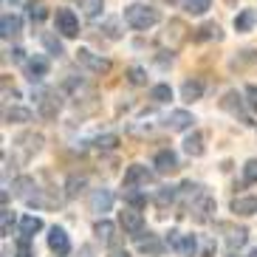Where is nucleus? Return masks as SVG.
Here are the masks:
<instances>
[{"label": "nucleus", "instance_id": "f257e3e1", "mask_svg": "<svg viewBox=\"0 0 257 257\" xmlns=\"http://www.w3.org/2000/svg\"><path fill=\"white\" fill-rule=\"evenodd\" d=\"M124 23L136 31H147L159 23V9L144 6V3H133V6L124 9Z\"/></svg>", "mask_w": 257, "mask_h": 257}, {"label": "nucleus", "instance_id": "f03ea898", "mask_svg": "<svg viewBox=\"0 0 257 257\" xmlns=\"http://www.w3.org/2000/svg\"><path fill=\"white\" fill-rule=\"evenodd\" d=\"M187 209H189V218L195 220V223H206V220H212V215H215V198L201 192L198 198H192L187 204Z\"/></svg>", "mask_w": 257, "mask_h": 257}, {"label": "nucleus", "instance_id": "7ed1b4c3", "mask_svg": "<svg viewBox=\"0 0 257 257\" xmlns=\"http://www.w3.org/2000/svg\"><path fill=\"white\" fill-rule=\"evenodd\" d=\"M76 62L82 65L85 71H91V74H107L110 71V60L107 57H102V54H93V51H88V48H79L76 51Z\"/></svg>", "mask_w": 257, "mask_h": 257}, {"label": "nucleus", "instance_id": "20e7f679", "mask_svg": "<svg viewBox=\"0 0 257 257\" xmlns=\"http://www.w3.org/2000/svg\"><path fill=\"white\" fill-rule=\"evenodd\" d=\"M167 246H170V249H175L178 254H184V257H195L198 254L195 234H184V232H175V229L167 234Z\"/></svg>", "mask_w": 257, "mask_h": 257}, {"label": "nucleus", "instance_id": "39448f33", "mask_svg": "<svg viewBox=\"0 0 257 257\" xmlns=\"http://www.w3.org/2000/svg\"><path fill=\"white\" fill-rule=\"evenodd\" d=\"M119 223H121V229H124L133 240H136L142 232H147V229H144V215L139 209H130V206H124V209L119 212Z\"/></svg>", "mask_w": 257, "mask_h": 257}, {"label": "nucleus", "instance_id": "423d86ee", "mask_svg": "<svg viewBox=\"0 0 257 257\" xmlns=\"http://www.w3.org/2000/svg\"><path fill=\"white\" fill-rule=\"evenodd\" d=\"M54 29H57V34H62V37H76V34H79V20H76V15L71 9H57V15H54Z\"/></svg>", "mask_w": 257, "mask_h": 257}, {"label": "nucleus", "instance_id": "0eeeda50", "mask_svg": "<svg viewBox=\"0 0 257 257\" xmlns=\"http://www.w3.org/2000/svg\"><path fill=\"white\" fill-rule=\"evenodd\" d=\"M60 107H62V102H60V93L57 91H40L37 93V113L43 119H48V121L57 119Z\"/></svg>", "mask_w": 257, "mask_h": 257}, {"label": "nucleus", "instance_id": "6e6552de", "mask_svg": "<svg viewBox=\"0 0 257 257\" xmlns=\"http://www.w3.org/2000/svg\"><path fill=\"white\" fill-rule=\"evenodd\" d=\"M187 26L181 23V20H170L167 23V29H164V34H161V43L164 46H170V51H178V48L187 43Z\"/></svg>", "mask_w": 257, "mask_h": 257}, {"label": "nucleus", "instance_id": "1a4fd4ad", "mask_svg": "<svg viewBox=\"0 0 257 257\" xmlns=\"http://www.w3.org/2000/svg\"><path fill=\"white\" fill-rule=\"evenodd\" d=\"M121 184H124V189L150 187V184H153V173L147 170V167H142V164H133V167H127V173H124Z\"/></svg>", "mask_w": 257, "mask_h": 257}, {"label": "nucleus", "instance_id": "9d476101", "mask_svg": "<svg viewBox=\"0 0 257 257\" xmlns=\"http://www.w3.org/2000/svg\"><path fill=\"white\" fill-rule=\"evenodd\" d=\"M48 249H51L57 257H68L71 254V237H68V232L60 229V226H54L51 232H48Z\"/></svg>", "mask_w": 257, "mask_h": 257}, {"label": "nucleus", "instance_id": "9b49d317", "mask_svg": "<svg viewBox=\"0 0 257 257\" xmlns=\"http://www.w3.org/2000/svg\"><path fill=\"white\" fill-rule=\"evenodd\" d=\"M88 206H91V212H96V215L110 212V206H113V192H110V189H93L91 198H88Z\"/></svg>", "mask_w": 257, "mask_h": 257}, {"label": "nucleus", "instance_id": "f8f14e48", "mask_svg": "<svg viewBox=\"0 0 257 257\" xmlns=\"http://www.w3.org/2000/svg\"><path fill=\"white\" fill-rule=\"evenodd\" d=\"M26 74H29L31 82H40L43 76H48V60L43 57V54L29 57V60H26Z\"/></svg>", "mask_w": 257, "mask_h": 257}, {"label": "nucleus", "instance_id": "ddd939ff", "mask_svg": "<svg viewBox=\"0 0 257 257\" xmlns=\"http://www.w3.org/2000/svg\"><path fill=\"white\" fill-rule=\"evenodd\" d=\"M153 167H156V173H161V175L175 173V170H178V156H175L173 150H159L156 159H153Z\"/></svg>", "mask_w": 257, "mask_h": 257}, {"label": "nucleus", "instance_id": "4468645a", "mask_svg": "<svg viewBox=\"0 0 257 257\" xmlns=\"http://www.w3.org/2000/svg\"><path fill=\"white\" fill-rule=\"evenodd\" d=\"M192 121H195V119H192L187 110H173V113L164 119V127L178 133V130H189V127H192Z\"/></svg>", "mask_w": 257, "mask_h": 257}, {"label": "nucleus", "instance_id": "2eb2a0df", "mask_svg": "<svg viewBox=\"0 0 257 257\" xmlns=\"http://www.w3.org/2000/svg\"><path fill=\"white\" fill-rule=\"evenodd\" d=\"M139 249H142V254H147V257H159V254H164L167 240H161L159 234H147L144 240H139Z\"/></svg>", "mask_w": 257, "mask_h": 257}, {"label": "nucleus", "instance_id": "dca6fc26", "mask_svg": "<svg viewBox=\"0 0 257 257\" xmlns=\"http://www.w3.org/2000/svg\"><path fill=\"white\" fill-rule=\"evenodd\" d=\"M23 31V20L17 15H3V20H0V34H3V40H12L17 37Z\"/></svg>", "mask_w": 257, "mask_h": 257}, {"label": "nucleus", "instance_id": "f3484780", "mask_svg": "<svg viewBox=\"0 0 257 257\" xmlns=\"http://www.w3.org/2000/svg\"><path fill=\"white\" fill-rule=\"evenodd\" d=\"M184 153L198 159V156H204V133L201 130H192L187 139H184Z\"/></svg>", "mask_w": 257, "mask_h": 257}, {"label": "nucleus", "instance_id": "a211bd4d", "mask_svg": "<svg viewBox=\"0 0 257 257\" xmlns=\"http://www.w3.org/2000/svg\"><path fill=\"white\" fill-rule=\"evenodd\" d=\"M12 189H15L17 198H26V201H29V198L37 192V184H34V178H29V175H20V178L12 181Z\"/></svg>", "mask_w": 257, "mask_h": 257}, {"label": "nucleus", "instance_id": "6ab92c4d", "mask_svg": "<svg viewBox=\"0 0 257 257\" xmlns=\"http://www.w3.org/2000/svg\"><path fill=\"white\" fill-rule=\"evenodd\" d=\"M232 212H234V215H243V218L254 215V212H257V198H254V195L234 198V201H232Z\"/></svg>", "mask_w": 257, "mask_h": 257}, {"label": "nucleus", "instance_id": "aec40b11", "mask_svg": "<svg viewBox=\"0 0 257 257\" xmlns=\"http://www.w3.org/2000/svg\"><path fill=\"white\" fill-rule=\"evenodd\" d=\"M204 96V82L201 79H187L181 85V99L184 102H198V99Z\"/></svg>", "mask_w": 257, "mask_h": 257}, {"label": "nucleus", "instance_id": "412c9836", "mask_svg": "<svg viewBox=\"0 0 257 257\" xmlns=\"http://www.w3.org/2000/svg\"><path fill=\"white\" fill-rule=\"evenodd\" d=\"M93 234H96L102 243H116V226L110 223V220H105V218L93 223Z\"/></svg>", "mask_w": 257, "mask_h": 257}, {"label": "nucleus", "instance_id": "4be33fe9", "mask_svg": "<svg viewBox=\"0 0 257 257\" xmlns=\"http://www.w3.org/2000/svg\"><path fill=\"white\" fill-rule=\"evenodd\" d=\"M3 119L9 121V124H29L31 119H34V116H31V110L29 107H9L6 113H3Z\"/></svg>", "mask_w": 257, "mask_h": 257}, {"label": "nucleus", "instance_id": "5701e85b", "mask_svg": "<svg viewBox=\"0 0 257 257\" xmlns=\"http://www.w3.org/2000/svg\"><path fill=\"white\" fill-rule=\"evenodd\" d=\"M17 144L26 150V156H34V153L43 150V136L40 133H26V136L17 139Z\"/></svg>", "mask_w": 257, "mask_h": 257}, {"label": "nucleus", "instance_id": "b1692460", "mask_svg": "<svg viewBox=\"0 0 257 257\" xmlns=\"http://www.w3.org/2000/svg\"><path fill=\"white\" fill-rule=\"evenodd\" d=\"M198 43H209V40H223V31H220L218 23H204L201 29L195 31Z\"/></svg>", "mask_w": 257, "mask_h": 257}, {"label": "nucleus", "instance_id": "393cba45", "mask_svg": "<svg viewBox=\"0 0 257 257\" xmlns=\"http://www.w3.org/2000/svg\"><path fill=\"white\" fill-rule=\"evenodd\" d=\"M220 107H223V110H229L232 116H240V119L246 121V113H243V107H240V96H237L234 91H229L226 96L220 99Z\"/></svg>", "mask_w": 257, "mask_h": 257}, {"label": "nucleus", "instance_id": "a878e982", "mask_svg": "<svg viewBox=\"0 0 257 257\" xmlns=\"http://www.w3.org/2000/svg\"><path fill=\"white\" fill-rule=\"evenodd\" d=\"M40 229H43V220H40L37 215H26V218H20V234H23V237L31 240Z\"/></svg>", "mask_w": 257, "mask_h": 257}, {"label": "nucleus", "instance_id": "bb28decb", "mask_svg": "<svg viewBox=\"0 0 257 257\" xmlns=\"http://www.w3.org/2000/svg\"><path fill=\"white\" fill-rule=\"evenodd\" d=\"M175 198H178V187H161L159 192H156V206H159V209H167Z\"/></svg>", "mask_w": 257, "mask_h": 257}, {"label": "nucleus", "instance_id": "cd10ccee", "mask_svg": "<svg viewBox=\"0 0 257 257\" xmlns=\"http://www.w3.org/2000/svg\"><path fill=\"white\" fill-rule=\"evenodd\" d=\"M85 187H88V178H85V175H71L68 181H65V195H68V198H76Z\"/></svg>", "mask_w": 257, "mask_h": 257}, {"label": "nucleus", "instance_id": "c85d7f7f", "mask_svg": "<svg viewBox=\"0 0 257 257\" xmlns=\"http://www.w3.org/2000/svg\"><path fill=\"white\" fill-rule=\"evenodd\" d=\"M254 26V9H243L240 15L234 17V29L237 31H251Z\"/></svg>", "mask_w": 257, "mask_h": 257}, {"label": "nucleus", "instance_id": "c756f323", "mask_svg": "<svg viewBox=\"0 0 257 257\" xmlns=\"http://www.w3.org/2000/svg\"><path fill=\"white\" fill-rule=\"evenodd\" d=\"M181 6L187 15H204V12H209L212 0H181Z\"/></svg>", "mask_w": 257, "mask_h": 257}, {"label": "nucleus", "instance_id": "7c9ffc66", "mask_svg": "<svg viewBox=\"0 0 257 257\" xmlns=\"http://www.w3.org/2000/svg\"><path fill=\"white\" fill-rule=\"evenodd\" d=\"M43 46H46L48 54H54V57H62V54H65L60 37H57V34H51V31H46V34H43Z\"/></svg>", "mask_w": 257, "mask_h": 257}, {"label": "nucleus", "instance_id": "2f4dec72", "mask_svg": "<svg viewBox=\"0 0 257 257\" xmlns=\"http://www.w3.org/2000/svg\"><path fill=\"white\" fill-rule=\"evenodd\" d=\"M93 147H96V150H116V147H119V136H116V133L96 136L93 139Z\"/></svg>", "mask_w": 257, "mask_h": 257}, {"label": "nucleus", "instance_id": "473e14b6", "mask_svg": "<svg viewBox=\"0 0 257 257\" xmlns=\"http://www.w3.org/2000/svg\"><path fill=\"white\" fill-rule=\"evenodd\" d=\"M246 234H249V232H246V229H229V234H226V246H229V249H240V246H243V243H246Z\"/></svg>", "mask_w": 257, "mask_h": 257}, {"label": "nucleus", "instance_id": "72a5a7b5", "mask_svg": "<svg viewBox=\"0 0 257 257\" xmlns=\"http://www.w3.org/2000/svg\"><path fill=\"white\" fill-rule=\"evenodd\" d=\"M124 204H127L130 209H142V206H147V195H142L136 189H127V192H124Z\"/></svg>", "mask_w": 257, "mask_h": 257}, {"label": "nucleus", "instance_id": "f704fd0d", "mask_svg": "<svg viewBox=\"0 0 257 257\" xmlns=\"http://www.w3.org/2000/svg\"><path fill=\"white\" fill-rule=\"evenodd\" d=\"M150 99L153 102H170V99H173V88H170V85H156V88H153L150 91Z\"/></svg>", "mask_w": 257, "mask_h": 257}, {"label": "nucleus", "instance_id": "c9c22d12", "mask_svg": "<svg viewBox=\"0 0 257 257\" xmlns=\"http://www.w3.org/2000/svg\"><path fill=\"white\" fill-rule=\"evenodd\" d=\"M79 6H82V15L85 17H96L105 6V0H79Z\"/></svg>", "mask_w": 257, "mask_h": 257}, {"label": "nucleus", "instance_id": "e433bc0d", "mask_svg": "<svg viewBox=\"0 0 257 257\" xmlns=\"http://www.w3.org/2000/svg\"><path fill=\"white\" fill-rule=\"evenodd\" d=\"M127 82H130V85H147V71H144L142 65H133V68H127Z\"/></svg>", "mask_w": 257, "mask_h": 257}, {"label": "nucleus", "instance_id": "4c0bfd02", "mask_svg": "<svg viewBox=\"0 0 257 257\" xmlns=\"http://www.w3.org/2000/svg\"><path fill=\"white\" fill-rule=\"evenodd\" d=\"M29 17H31V23H43L48 17V9L43 3H29Z\"/></svg>", "mask_w": 257, "mask_h": 257}, {"label": "nucleus", "instance_id": "58836bf2", "mask_svg": "<svg viewBox=\"0 0 257 257\" xmlns=\"http://www.w3.org/2000/svg\"><path fill=\"white\" fill-rule=\"evenodd\" d=\"M243 181L257 184V159H249L246 164H243Z\"/></svg>", "mask_w": 257, "mask_h": 257}, {"label": "nucleus", "instance_id": "ea45409f", "mask_svg": "<svg viewBox=\"0 0 257 257\" xmlns=\"http://www.w3.org/2000/svg\"><path fill=\"white\" fill-rule=\"evenodd\" d=\"M15 257H34V251H31V243H29V237H23V240L17 243V251H15Z\"/></svg>", "mask_w": 257, "mask_h": 257}, {"label": "nucleus", "instance_id": "a19ab883", "mask_svg": "<svg viewBox=\"0 0 257 257\" xmlns=\"http://www.w3.org/2000/svg\"><path fill=\"white\" fill-rule=\"evenodd\" d=\"M0 232H3V237H9L12 234V212L3 209V220H0Z\"/></svg>", "mask_w": 257, "mask_h": 257}, {"label": "nucleus", "instance_id": "79ce46f5", "mask_svg": "<svg viewBox=\"0 0 257 257\" xmlns=\"http://www.w3.org/2000/svg\"><path fill=\"white\" fill-rule=\"evenodd\" d=\"M246 102H249V107L257 113V85H249V88H246Z\"/></svg>", "mask_w": 257, "mask_h": 257}, {"label": "nucleus", "instance_id": "37998d69", "mask_svg": "<svg viewBox=\"0 0 257 257\" xmlns=\"http://www.w3.org/2000/svg\"><path fill=\"white\" fill-rule=\"evenodd\" d=\"M201 257H215V243H206V246H204V254H201Z\"/></svg>", "mask_w": 257, "mask_h": 257}, {"label": "nucleus", "instance_id": "c03bdc74", "mask_svg": "<svg viewBox=\"0 0 257 257\" xmlns=\"http://www.w3.org/2000/svg\"><path fill=\"white\" fill-rule=\"evenodd\" d=\"M76 257H93V249H91V246H82V249H79V254H76Z\"/></svg>", "mask_w": 257, "mask_h": 257}, {"label": "nucleus", "instance_id": "a18cd8bd", "mask_svg": "<svg viewBox=\"0 0 257 257\" xmlns=\"http://www.w3.org/2000/svg\"><path fill=\"white\" fill-rule=\"evenodd\" d=\"M110 257H130V254H127V251H124V249H116V251H113V254H110Z\"/></svg>", "mask_w": 257, "mask_h": 257}, {"label": "nucleus", "instance_id": "49530a36", "mask_svg": "<svg viewBox=\"0 0 257 257\" xmlns=\"http://www.w3.org/2000/svg\"><path fill=\"white\" fill-rule=\"evenodd\" d=\"M164 3H181V0H164Z\"/></svg>", "mask_w": 257, "mask_h": 257}, {"label": "nucleus", "instance_id": "de8ad7c7", "mask_svg": "<svg viewBox=\"0 0 257 257\" xmlns=\"http://www.w3.org/2000/svg\"><path fill=\"white\" fill-rule=\"evenodd\" d=\"M226 3H237V0H226Z\"/></svg>", "mask_w": 257, "mask_h": 257}]
</instances>
